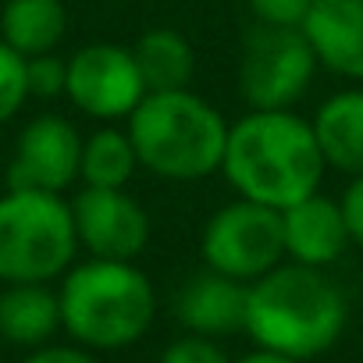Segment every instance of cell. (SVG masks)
Returning a JSON list of instances; mask_svg holds the SVG:
<instances>
[{
  "label": "cell",
  "instance_id": "obj_13",
  "mask_svg": "<svg viewBox=\"0 0 363 363\" xmlns=\"http://www.w3.org/2000/svg\"><path fill=\"white\" fill-rule=\"evenodd\" d=\"M303 33L320 68L363 82V0H313Z\"/></svg>",
  "mask_w": 363,
  "mask_h": 363
},
{
  "label": "cell",
  "instance_id": "obj_12",
  "mask_svg": "<svg viewBox=\"0 0 363 363\" xmlns=\"http://www.w3.org/2000/svg\"><path fill=\"white\" fill-rule=\"evenodd\" d=\"M246 281H235L218 271L193 274L174 296V317L189 335H235L246 328Z\"/></svg>",
  "mask_w": 363,
  "mask_h": 363
},
{
  "label": "cell",
  "instance_id": "obj_16",
  "mask_svg": "<svg viewBox=\"0 0 363 363\" xmlns=\"http://www.w3.org/2000/svg\"><path fill=\"white\" fill-rule=\"evenodd\" d=\"M135 65L143 72L146 93L189 89L196 75V50L193 43L171 26H153L132 43Z\"/></svg>",
  "mask_w": 363,
  "mask_h": 363
},
{
  "label": "cell",
  "instance_id": "obj_15",
  "mask_svg": "<svg viewBox=\"0 0 363 363\" xmlns=\"http://www.w3.org/2000/svg\"><path fill=\"white\" fill-rule=\"evenodd\" d=\"M61 331V299L50 281H11L0 289V338L40 349Z\"/></svg>",
  "mask_w": 363,
  "mask_h": 363
},
{
  "label": "cell",
  "instance_id": "obj_25",
  "mask_svg": "<svg viewBox=\"0 0 363 363\" xmlns=\"http://www.w3.org/2000/svg\"><path fill=\"white\" fill-rule=\"evenodd\" d=\"M232 363H303V359H292V356H281V352H271V349H257V352L232 359Z\"/></svg>",
  "mask_w": 363,
  "mask_h": 363
},
{
  "label": "cell",
  "instance_id": "obj_5",
  "mask_svg": "<svg viewBox=\"0 0 363 363\" xmlns=\"http://www.w3.org/2000/svg\"><path fill=\"white\" fill-rule=\"evenodd\" d=\"M79 253L72 203L61 193L0 196V281H57Z\"/></svg>",
  "mask_w": 363,
  "mask_h": 363
},
{
  "label": "cell",
  "instance_id": "obj_3",
  "mask_svg": "<svg viewBox=\"0 0 363 363\" xmlns=\"http://www.w3.org/2000/svg\"><path fill=\"white\" fill-rule=\"evenodd\" d=\"M125 128L139 167L164 182H200L221 171L228 121L193 86L146 93L125 118Z\"/></svg>",
  "mask_w": 363,
  "mask_h": 363
},
{
  "label": "cell",
  "instance_id": "obj_24",
  "mask_svg": "<svg viewBox=\"0 0 363 363\" xmlns=\"http://www.w3.org/2000/svg\"><path fill=\"white\" fill-rule=\"evenodd\" d=\"M22 363H100V359L93 356V349H86L79 342L75 345H54V342H47L40 349H29V356Z\"/></svg>",
  "mask_w": 363,
  "mask_h": 363
},
{
  "label": "cell",
  "instance_id": "obj_19",
  "mask_svg": "<svg viewBox=\"0 0 363 363\" xmlns=\"http://www.w3.org/2000/svg\"><path fill=\"white\" fill-rule=\"evenodd\" d=\"M29 104V75H26V57L0 40V125L22 114Z\"/></svg>",
  "mask_w": 363,
  "mask_h": 363
},
{
  "label": "cell",
  "instance_id": "obj_17",
  "mask_svg": "<svg viewBox=\"0 0 363 363\" xmlns=\"http://www.w3.org/2000/svg\"><path fill=\"white\" fill-rule=\"evenodd\" d=\"M68 33V11L61 0H4L0 8V40L22 57L50 54Z\"/></svg>",
  "mask_w": 363,
  "mask_h": 363
},
{
  "label": "cell",
  "instance_id": "obj_9",
  "mask_svg": "<svg viewBox=\"0 0 363 363\" xmlns=\"http://www.w3.org/2000/svg\"><path fill=\"white\" fill-rule=\"evenodd\" d=\"M82 135L61 114H36L22 125L8 164V189L65 193L79 182Z\"/></svg>",
  "mask_w": 363,
  "mask_h": 363
},
{
  "label": "cell",
  "instance_id": "obj_22",
  "mask_svg": "<svg viewBox=\"0 0 363 363\" xmlns=\"http://www.w3.org/2000/svg\"><path fill=\"white\" fill-rule=\"evenodd\" d=\"M160 363H232V359L207 335H182L160 352Z\"/></svg>",
  "mask_w": 363,
  "mask_h": 363
},
{
  "label": "cell",
  "instance_id": "obj_10",
  "mask_svg": "<svg viewBox=\"0 0 363 363\" xmlns=\"http://www.w3.org/2000/svg\"><path fill=\"white\" fill-rule=\"evenodd\" d=\"M72 203L79 250L100 260H135L150 242V214L128 189L82 186Z\"/></svg>",
  "mask_w": 363,
  "mask_h": 363
},
{
  "label": "cell",
  "instance_id": "obj_4",
  "mask_svg": "<svg viewBox=\"0 0 363 363\" xmlns=\"http://www.w3.org/2000/svg\"><path fill=\"white\" fill-rule=\"evenodd\" d=\"M57 299L61 328L72 342L93 352L135 345L157 317L153 281L135 267V260L86 257L61 274Z\"/></svg>",
  "mask_w": 363,
  "mask_h": 363
},
{
  "label": "cell",
  "instance_id": "obj_18",
  "mask_svg": "<svg viewBox=\"0 0 363 363\" xmlns=\"http://www.w3.org/2000/svg\"><path fill=\"white\" fill-rule=\"evenodd\" d=\"M139 167L135 146L128 139V128L104 125L93 135L82 139V160H79V182L93 189H128V182Z\"/></svg>",
  "mask_w": 363,
  "mask_h": 363
},
{
  "label": "cell",
  "instance_id": "obj_14",
  "mask_svg": "<svg viewBox=\"0 0 363 363\" xmlns=\"http://www.w3.org/2000/svg\"><path fill=\"white\" fill-rule=\"evenodd\" d=\"M324 164L356 178L363 174V86L331 93L310 118Z\"/></svg>",
  "mask_w": 363,
  "mask_h": 363
},
{
  "label": "cell",
  "instance_id": "obj_7",
  "mask_svg": "<svg viewBox=\"0 0 363 363\" xmlns=\"http://www.w3.org/2000/svg\"><path fill=\"white\" fill-rule=\"evenodd\" d=\"M203 264L218 274H228L235 281H257L271 267L285 260V239H281V211L253 203L246 196L225 203L211 214L200 235Z\"/></svg>",
  "mask_w": 363,
  "mask_h": 363
},
{
  "label": "cell",
  "instance_id": "obj_23",
  "mask_svg": "<svg viewBox=\"0 0 363 363\" xmlns=\"http://www.w3.org/2000/svg\"><path fill=\"white\" fill-rule=\"evenodd\" d=\"M342 214H345V228H349V239L352 246L363 250V174L349 178V186L342 193Z\"/></svg>",
  "mask_w": 363,
  "mask_h": 363
},
{
  "label": "cell",
  "instance_id": "obj_8",
  "mask_svg": "<svg viewBox=\"0 0 363 363\" xmlns=\"http://www.w3.org/2000/svg\"><path fill=\"white\" fill-rule=\"evenodd\" d=\"M143 96H146V82H143L132 47L86 43L75 54H68L65 100L79 114L114 125V121H125Z\"/></svg>",
  "mask_w": 363,
  "mask_h": 363
},
{
  "label": "cell",
  "instance_id": "obj_11",
  "mask_svg": "<svg viewBox=\"0 0 363 363\" xmlns=\"http://www.w3.org/2000/svg\"><path fill=\"white\" fill-rule=\"evenodd\" d=\"M281 239L285 260L306 267H331L352 246L342 203L324 196L320 189L281 211Z\"/></svg>",
  "mask_w": 363,
  "mask_h": 363
},
{
  "label": "cell",
  "instance_id": "obj_21",
  "mask_svg": "<svg viewBox=\"0 0 363 363\" xmlns=\"http://www.w3.org/2000/svg\"><path fill=\"white\" fill-rule=\"evenodd\" d=\"M253 22L260 26H285V29H303L313 0H242Z\"/></svg>",
  "mask_w": 363,
  "mask_h": 363
},
{
  "label": "cell",
  "instance_id": "obj_2",
  "mask_svg": "<svg viewBox=\"0 0 363 363\" xmlns=\"http://www.w3.org/2000/svg\"><path fill=\"white\" fill-rule=\"evenodd\" d=\"M349 320L345 292L324 267L278 264L246 289V335L257 349H271L292 359H313L328 352Z\"/></svg>",
  "mask_w": 363,
  "mask_h": 363
},
{
  "label": "cell",
  "instance_id": "obj_1",
  "mask_svg": "<svg viewBox=\"0 0 363 363\" xmlns=\"http://www.w3.org/2000/svg\"><path fill=\"white\" fill-rule=\"evenodd\" d=\"M324 153L313 125L289 111H250L228 125L221 174L228 186L264 207L285 211L324 182Z\"/></svg>",
  "mask_w": 363,
  "mask_h": 363
},
{
  "label": "cell",
  "instance_id": "obj_6",
  "mask_svg": "<svg viewBox=\"0 0 363 363\" xmlns=\"http://www.w3.org/2000/svg\"><path fill=\"white\" fill-rule=\"evenodd\" d=\"M317 68L303 29L253 22L239 54V93L250 111H289L306 96Z\"/></svg>",
  "mask_w": 363,
  "mask_h": 363
},
{
  "label": "cell",
  "instance_id": "obj_20",
  "mask_svg": "<svg viewBox=\"0 0 363 363\" xmlns=\"http://www.w3.org/2000/svg\"><path fill=\"white\" fill-rule=\"evenodd\" d=\"M26 75H29V96H36V100H57V96H65L68 57H57V50L26 57Z\"/></svg>",
  "mask_w": 363,
  "mask_h": 363
}]
</instances>
